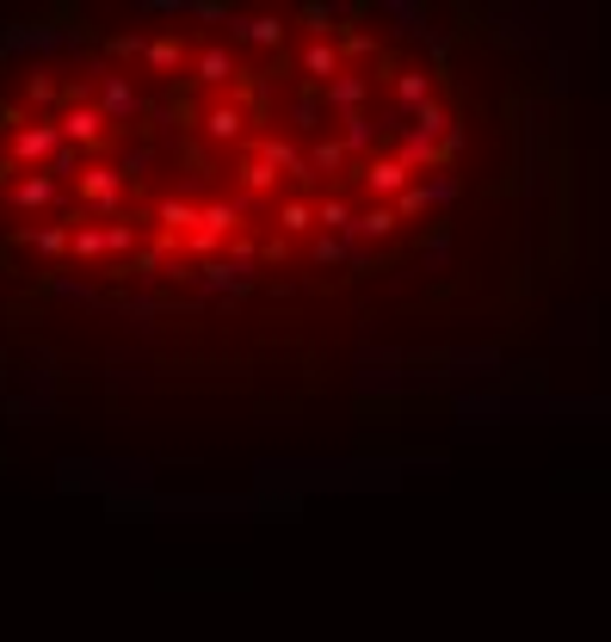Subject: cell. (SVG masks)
I'll list each match as a JSON object with an SVG mask.
<instances>
[{
    "mask_svg": "<svg viewBox=\"0 0 611 642\" xmlns=\"http://www.w3.org/2000/svg\"><path fill=\"white\" fill-rule=\"evenodd\" d=\"M248 272L241 260H210V266H198V284L204 291H248Z\"/></svg>",
    "mask_w": 611,
    "mask_h": 642,
    "instance_id": "cell-25",
    "label": "cell"
},
{
    "mask_svg": "<svg viewBox=\"0 0 611 642\" xmlns=\"http://www.w3.org/2000/svg\"><path fill=\"white\" fill-rule=\"evenodd\" d=\"M56 149H63V130H56V118H32L25 130H13V137H7V161H13L19 173H44L50 161H56Z\"/></svg>",
    "mask_w": 611,
    "mask_h": 642,
    "instance_id": "cell-4",
    "label": "cell"
},
{
    "mask_svg": "<svg viewBox=\"0 0 611 642\" xmlns=\"http://www.w3.org/2000/svg\"><path fill=\"white\" fill-rule=\"evenodd\" d=\"M25 99H32V106H56V99H68V94L50 75H32V80H25Z\"/></svg>",
    "mask_w": 611,
    "mask_h": 642,
    "instance_id": "cell-32",
    "label": "cell"
},
{
    "mask_svg": "<svg viewBox=\"0 0 611 642\" xmlns=\"http://www.w3.org/2000/svg\"><path fill=\"white\" fill-rule=\"evenodd\" d=\"M284 118H297V130H321V118H328V111H321V94H303L297 106H284Z\"/></svg>",
    "mask_w": 611,
    "mask_h": 642,
    "instance_id": "cell-30",
    "label": "cell"
},
{
    "mask_svg": "<svg viewBox=\"0 0 611 642\" xmlns=\"http://www.w3.org/2000/svg\"><path fill=\"white\" fill-rule=\"evenodd\" d=\"M383 87H390V106H395V130H407L414 111L439 99V75H433V68H395Z\"/></svg>",
    "mask_w": 611,
    "mask_h": 642,
    "instance_id": "cell-5",
    "label": "cell"
},
{
    "mask_svg": "<svg viewBox=\"0 0 611 642\" xmlns=\"http://www.w3.org/2000/svg\"><path fill=\"white\" fill-rule=\"evenodd\" d=\"M130 173H149V149H130V155H124V179H130Z\"/></svg>",
    "mask_w": 611,
    "mask_h": 642,
    "instance_id": "cell-34",
    "label": "cell"
},
{
    "mask_svg": "<svg viewBox=\"0 0 611 642\" xmlns=\"http://www.w3.org/2000/svg\"><path fill=\"white\" fill-rule=\"evenodd\" d=\"M451 198H457V173H433V179H414V186L395 198V217L414 222L421 210H445Z\"/></svg>",
    "mask_w": 611,
    "mask_h": 642,
    "instance_id": "cell-10",
    "label": "cell"
},
{
    "mask_svg": "<svg viewBox=\"0 0 611 642\" xmlns=\"http://www.w3.org/2000/svg\"><path fill=\"white\" fill-rule=\"evenodd\" d=\"M56 130H63V142L80 149L87 161H99V149L111 142V118L94 106V99H68V106L56 111Z\"/></svg>",
    "mask_w": 611,
    "mask_h": 642,
    "instance_id": "cell-2",
    "label": "cell"
},
{
    "mask_svg": "<svg viewBox=\"0 0 611 642\" xmlns=\"http://www.w3.org/2000/svg\"><path fill=\"white\" fill-rule=\"evenodd\" d=\"M75 222V241H68V253H75V260H106V222H87V217H68Z\"/></svg>",
    "mask_w": 611,
    "mask_h": 642,
    "instance_id": "cell-26",
    "label": "cell"
},
{
    "mask_svg": "<svg viewBox=\"0 0 611 642\" xmlns=\"http://www.w3.org/2000/svg\"><path fill=\"white\" fill-rule=\"evenodd\" d=\"M198 210H204V204H192V198H161L149 217L161 222V236H167V241H179V236H192V229H198Z\"/></svg>",
    "mask_w": 611,
    "mask_h": 642,
    "instance_id": "cell-18",
    "label": "cell"
},
{
    "mask_svg": "<svg viewBox=\"0 0 611 642\" xmlns=\"http://www.w3.org/2000/svg\"><path fill=\"white\" fill-rule=\"evenodd\" d=\"M371 50H377L371 32H352V44H346V63H352V56H371Z\"/></svg>",
    "mask_w": 611,
    "mask_h": 642,
    "instance_id": "cell-33",
    "label": "cell"
},
{
    "mask_svg": "<svg viewBox=\"0 0 611 642\" xmlns=\"http://www.w3.org/2000/svg\"><path fill=\"white\" fill-rule=\"evenodd\" d=\"M94 106L111 118V130L149 118V99H142V87L124 75V68H99V75H94Z\"/></svg>",
    "mask_w": 611,
    "mask_h": 642,
    "instance_id": "cell-3",
    "label": "cell"
},
{
    "mask_svg": "<svg viewBox=\"0 0 611 642\" xmlns=\"http://www.w3.org/2000/svg\"><path fill=\"white\" fill-rule=\"evenodd\" d=\"M315 229H321V236H346L352 241V229H359L352 198H340V192H334V198H315Z\"/></svg>",
    "mask_w": 611,
    "mask_h": 642,
    "instance_id": "cell-19",
    "label": "cell"
},
{
    "mask_svg": "<svg viewBox=\"0 0 611 642\" xmlns=\"http://www.w3.org/2000/svg\"><path fill=\"white\" fill-rule=\"evenodd\" d=\"M340 149L352 155V167H364V161H377V142H383V124H377L371 111H352V118H340Z\"/></svg>",
    "mask_w": 611,
    "mask_h": 642,
    "instance_id": "cell-13",
    "label": "cell"
},
{
    "mask_svg": "<svg viewBox=\"0 0 611 642\" xmlns=\"http://www.w3.org/2000/svg\"><path fill=\"white\" fill-rule=\"evenodd\" d=\"M346 68H352V63H346V44H334V37H328V44H303L297 63H291V75H297L303 87H315V94H321V87H328V80H340Z\"/></svg>",
    "mask_w": 611,
    "mask_h": 642,
    "instance_id": "cell-6",
    "label": "cell"
},
{
    "mask_svg": "<svg viewBox=\"0 0 611 642\" xmlns=\"http://www.w3.org/2000/svg\"><path fill=\"white\" fill-rule=\"evenodd\" d=\"M19 241H25V248H37L44 260H63L68 241H75V222H44V229H25Z\"/></svg>",
    "mask_w": 611,
    "mask_h": 642,
    "instance_id": "cell-22",
    "label": "cell"
},
{
    "mask_svg": "<svg viewBox=\"0 0 611 642\" xmlns=\"http://www.w3.org/2000/svg\"><path fill=\"white\" fill-rule=\"evenodd\" d=\"M359 186L371 192V204H395L407 186H414V167L390 149V155H377V161H364L359 167Z\"/></svg>",
    "mask_w": 611,
    "mask_h": 642,
    "instance_id": "cell-7",
    "label": "cell"
},
{
    "mask_svg": "<svg viewBox=\"0 0 611 642\" xmlns=\"http://www.w3.org/2000/svg\"><path fill=\"white\" fill-rule=\"evenodd\" d=\"M279 179H284V173H272L266 167V161H241V192H248V198H272V192H279Z\"/></svg>",
    "mask_w": 611,
    "mask_h": 642,
    "instance_id": "cell-27",
    "label": "cell"
},
{
    "mask_svg": "<svg viewBox=\"0 0 611 642\" xmlns=\"http://www.w3.org/2000/svg\"><path fill=\"white\" fill-rule=\"evenodd\" d=\"M297 19H303V32H309V44H328V37L340 32V25H334V19H340L334 7H303Z\"/></svg>",
    "mask_w": 611,
    "mask_h": 642,
    "instance_id": "cell-28",
    "label": "cell"
},
{
    "mask_svg": "<svg viewBox=\"0 0 611 642\" xmlns=\"http://www.w3.org/2000/svg\"><path fill=\"white\" fill-rule=\"evenodd\" d=\"M407 130H414V137H426V142H445L457 130V118H451V106H445V99H433V106H421L414 118H407Z\"/></svg>",
    "mask_w": 611,
    "mask_h": 642,
    "instance_id": "cell-21",
    "label": "cell"
},
{
    "mask_svg": "<svg viewBox=\"0 0 611 642\" xmlns=\"http://www.w3.org/2000/svg\"><path fill=\"white\" fill-rule=\"evenodd\" d=\"M340 260H352V241L346 236H315V266H340Z\"/></svg>",
    "mask_w": 611,
    "mask_h": 642,
    "instance_id": "cell-31",
    "label": "cell"
},
{
    "mask_svg": "<svg viewBox=\"0 0 611 642\" xmlns=\"http://www.w3.org/2000/svg\"><path fill=\"white\" fill-rule=\"evenodd\" d=\"M340 173H352V155L340 149V137H315V149H309V179H340Z\"/></svg>",
    "mask_w": 611,
    "mask_h": 642,
    "instance_id": "cell-20",
    "label": "cell"
},
{
    "mask_svg": "<svg viewBox=\"0 0 611 642\" xmlns=\"http://www.w3.org/2000/svg\"><path fill=\"white\" fill-rule=\"evenodd\" d=\"M253 161H266L272 173H291V179H309V155L291 137H253Z\"/></svg>",
    "mask_w": 611,
    "mask_h": 642,
    "instance_id": "cell-15",
    "label": "cell"
},
{
    "mask_svg": "<svg viewBox=\"0 0 611 642\" xmlns=\"http://www.w3.org/2000/svg\"><path fill=\"white\" fill-rule=\"evenodd\" d=\"M137 248V222H106V260H124V253Z\"/></svg>",
    "mask_w": 611,
    "mask_h": 642,
    "instance_id": "cell-29",
    "label": "cell"
},
{
    "mask_svg": "<svg viewBox=\"0 0 611 642\" xmlns=\"http://www.w3.org/2000/svg\"><path fill=\"white\" fill-rule=\"evenodd\" d=\"M75 198H80V217L87 222H118V210H124V167L87 161V173L75 179Z\"/></svg>",
    "mask_w": 611,
    "mask_h": 642,
    "instance_id": "cell-1",
    "label": "cell"
},
{
    "mask_svg": "<svg viewBox=\"0 0 611 642\" xmlns=\"http://www.w3.org/2000/svg\"><path fill=\"white\" fill-rule=\"evenodd\" d=\"M371 94H377V80L364 75V68H346L340 80H328V87H321V111H328V118H352V111H371Z\"/></svg>",
    "mask_w": 611,
    "mask_h": 642,
    "instance_id": "cell-9",
    "label": "cell"
},
{
    "mask_svg": "<svg viewBox=\"0 0 611 642\" xmlns=\"http://www.w3.org/2000/svg\"><path fill=\"white\" fill-rule=\"evenodd\" d=\"M7 204H13L19 217H44V210H56V204H63V186H56L50 173H19L13 192H7Z\"/></svg>",
    "mask_w": 611,
    "mask_h": 642,
    "instance_id": "cell-11",
    "label": "cell"
},
{
    "mask_svg": "<svg viewBox=\"0 0 611 642\" xmlns=\"http://www.w3.org/2000/svg\"><path fill=\"white\" fill-rule=\"evenodd\" d=\"M142 68H149V75H186L192 56L173 32H161V37H142Z\"/></svg>",
    "mask_w": 611,
    "mask_h": 642,
    "instance_id": "cell-16",
    "label": "cell"
},
{
    "mask_svg": "<svg viewBox=\"0 0 611 642\" xmlns=\"http://www.w3.org/2000/svg\"><path fill=\"white\" fill-rule=\"evenodd\" d=\"M279 236H284V241L315 236V198H284V204H279Z\"/></svg>",
    "mask_w": 611,
    "mask_h": 642,
    "instance_id": "cell-24",
    "label": "cell"
},
{
    "mask_svg": "<svg viewBox=\"0 0 611 642\" xmlns=\"http://www.w3.org/2000/svg\"><path fill=\"white\" fill-rule=\"evenodd\" d=\"M248 124H253V111L241 106V99H222V106H210L198 118V130L210 142H248Z\"/></svg>",
    "mask_w": 611,
    "mask_h": 642,
    "instance_id": "cell-14",
    "label": "cell"
},
{
    "mask_svg": "<svg viewBox=\"0 0 611 642\" xmlns=\"http://www.w3.org/2000/svg\"><path fill=\"white\" fill-rule=\"evenodd\" d=\"M395 155H402L414 173H426V179H433V173H451L445 167V155H439V142L414 137V130H395Z\"/></svg>",
    "mask_w": 611,
    "mask_h": 642,
    "instance_id": "cell-17",
    "label": "cell"
},
{
    "mask_svg": "<svg viewBox=\"0 0 611 642\" xmlns=\"http://www.w3.org/2000/svg\"><path fill=\"white\" fill-rule=\"evenodd\" d=\"M198 87H236V75H241V56H236V44H204L198 56H192V68H186Z\"/></svg>",
    "mask_w": 611,
    "mask_h": 642,
    "instance_id": "cell-12",
    "label": "cell"
},
{
    "mask_svg": "<svg viewBox=\"0 0 611 642\" xmlns=\"http://www.w3.org/2000/svg\"><path fill=\"white\" fill-rule=\"evenodd\" d=\"M229 37H236L241 50H284V37H291V19L284 13H229Z\"/></svg>",
    "mask_w": 611,
    "mask_h": 642,
    "instance_id": "cell-8",
    "label": "cell"
},
{
    "mask_svg": "<svg viewBox=\"0 0 611 642\" xmlns=\"http://www.w3.org/2000/svg\"><path fill=\"white\" fill-rule=\"evenodd\" d=\"M395 229H402L395 204H371V210H359V229H352V241H390Z\"/></svg>",
    "mask_w": 611,
    "mask_h": 642,
    "instance_id": "cell-23",
    "label": "cell"
}]
</instances>
